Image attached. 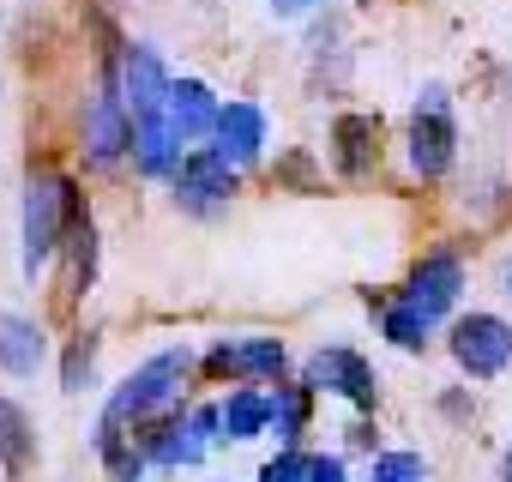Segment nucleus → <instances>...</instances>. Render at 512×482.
Segmentation results:
<instances>
[{"label": "nucleus", "mask_w": 512, "mask_h": 482, "mask_svg": "<svg viewBox=\"0 0 512 482\" xmlns=\"http://www.w3.org/2000/svg\"><path fill=\"white\" fill-rule=\"evenodd\" d=\"M79 217H85V199H79L73 175H61V169H31L25 175V199H19V272L31 284L55 266V254L67 248V235H73Z\"/></svg>", "instance_id": "1"}, {"label": "nucleus", "mask_w": 512, "mask_h": 482, "mask_svg": "<svg viewBox=\"0 0 512 482\" xmlns=\"http://www.w3.org/2000/svg\"><path fill=\"white\" fill-rule=\"evenodd\" d=\"M434 332H440V326H434L428 314H416L404 296L380 302V338H386L392 350H410V356H416V350H428V344H434Z\"/></svg>", "instance_id": "20"}, {"label": "nucleus", "mask_w": 512, "mask_h": 482, "mask_svg": "<svg viewBox=\"0 0 512 482\" xmlns=\"http://www.w3.org/2000/svg\"><path fill=\"white\" fill-rule=\"evenodd\" d=\"M217 416H223V446L266 440L272 434V386H229L217 398Z\"/></svg>", "instance_id": "16"}, {"label": "nucleus", "mask_w": 512, "mask_h": 482, "mask_svg": "<svg viewBox=\"0 0 512 482\" xmlns=\"http://www.w3.org/2000/svg\"><path fill=\"white\" fill-rule=\"evenodd\" d=\"M169 193H175V211H187V217H217V211H229V199L241 193V169H235L223 151L193 145V151L181 157V169L169 175Z\"/></svg>", "instance_id": "7"}, {"label": "nucleus", "mask_w": 512, "mask_h": 482, "mask_svg": "<svg viewBox=\"0 0 512 482\" xmlns=\"http://www.w3.org/2000/svg\"><path fill=\"white\" fill-rule=\"evenodd\" d=\"M91 446H97V458H103V476H109V482H145L151 458H145L139 434H115V428H97V434H91Z\"/></svg>", "instance_id": "21"}, {"label": "nucleus", "mask_w": 512, "mask_h": 482, "mask_svg": "<svg viewBox=\"0 0 512 482\" xmlns=\"http://www.w3.org/2000/svg\"><path fill=\"white\" fill-rule=\"evenodd\" d=\"M344 446H350V452H368V458H374V452H380V428H374V422L362 416V422H350V428H344Z\"/></svg>", "instance_id": "27"}, {"label": "nucleus", "mask_w": 512, "mask_h": 482, "mask_svg": "<svg viewBox=\"0 0 512 482\" xmlns=\"http://www.w3.org/2000/svg\"><path fill=\"white\" fill-rule=\"evenodd\" d=\"M49 362V326L37 314L0 308V374L7 380H31Z\"/></svg>", "instance_id": "15"}, {"label": "nucleus", "mask_w": 512, "mask_h": 482, "mask_svg": "<svg viewBox=\"0 0 512 482\" xmlns=\"http://www.w3.org/2000/svg\"><path fill=\"white\" fill-rule=\"evenodd\" d=\"M500 296H506V302H512V260H506V266H500Z\"/></svg>", "instance_id": "31"}, {"label": "nucleus", "mask_w": 512, "mask_h": 482, "mask_svg": "<svg viewBox=\"0 0 512 482\" xmlns=\"http://www.w3.org/2000/svg\"><path fill=\"white\" fill-rule=\"evenodd\" d=\"M404 163L416 181H446L458 163V115L446 85H422L404 121Z\"/></svg>", "instance_id": "3"}, {"label": "nucleus", "mask_w": 512, "mask_h": 482, "mask_svg": "<svg viewBox=\"0 0 512 482\" xmlns=\"http://www.w3.org/2000/svg\"><path fill=\"white\" fill-rule=\"evenodd\" d=\"M181 157H187V145L175 139V127H169V115H139L133 121V169L145 175V181H169L175 169H181Z\"/></svg>", "instance_id": "17"}, {"label": "nucleus", "mask_w": 512, "mask_h": 482, "mask_svg": "<svg viewBox=\"0 0 512 482\" xmlns=\"http://www.w3.org/2000/svg\"><path fill=\"white\" fill-rule=\"evenodd\" d=\"M133 434H139V446H145L151 470H193V464H205V452H211V440H205V434H193L187 404H181V410H169V416H151V422H145V428H133Z\"/></svg>", "instance_id": "12"}, {"label": "nucleus", "mask_w": 512, "mask_h": 482, "mask_svg": "<svg viewBox=\"0 0 512 482\" xmlns=\"http://www.w3.org/2000/svg\"><path fill=\"white\" fill-rule=\"evenodd\" d=\"M464 290H470V272H464V260H458L452 248H428V254L410 266V278H404V290H398V296H404L416 314H428V320L446 332V320L458 314Z\"/></svg>", "instance_id": "9"}, {"label": "nucleus", "mask_w": 512, "mask_h": 482, "mask_svg": "<svg viewBox=\"0 0 512 482\" xmlns=\"http://www.w3.org/2000/svg\"><path fill=\"white\" fill-rule=\"evenodd\" d=\"M308 482H350V458L344 452H308Z\"/></svg>", "instance_id": "26"}, {"label": "nucleus", "mask_w": 512, "mask_h": 482, "mask_svg": "<svg viewBox=\"0 0 512 482\" xmlns=\"http://www.w3.org/2000/svg\"><path fill=\"white\" fill-rule=\"evenodd\" d=\"M37 464V422L19 398H0V470L25 476Z\"/></svg>", "instance_id": "19"}, {"label": "nucleus", "mask_w": 512, "mask_h": 482, "mask_svg": "<svg viewBox=\"0 0 512 482\" xmlns=\"http://www.w3.org/2000/svg\"><path fill=\"white\" fill-rule=\"evenodd\" d=\"M380 115H362V109H350V115H338L332 121V169L344 175V181H362V175H374L380 169Z\"/></svg>", "instance_id": "14"}, {"label": "nucleus", "mask_w": 512, "mask_h": 482, "mask_svg": "<svg viewBox=\"0 0 512 482\" xmlns=\"http://www.w3.org/2000/svg\"><path fill=\"white\" fill-rule=\"evenodd\" d=\"M302 380H308L314 392H326V398L356 404V410H374V404H380V374H374V362H368L356 344H320V350H308Z\"/></svg>", "instance_id": "8"}, {"label": "nucleus", "mask_w": 512, "mask_h": 482, "mask_svg": "<svg viewBox=\"0 0 512 482\" xmlns=\"http://www.w3.org/2000/svg\"><path fill=\"white\" fill-rule=\"evenodd\" d=\"M368 482H428V458L410 452V446H380Z\"/></svg>", "instance_id": "23"}, {"label": "nucleus", "mask_w": 512, "mask_h": 482, "mask_svg": "<svg viewBox=\"0 0 512 482\" xmlns=\"http://www.w3.org/2000/svg\"><path fill=\"white\" fill-rule=\"evenodd\" d=\"M169 127H175V139L193 151V145H211V133H217V115H223V97L205 85V79H175L169 85Z\"/></svg>", "instance_id": "13"}, {"label": "nucleus", "mask_w": 512, "mask_h": 482, "mask_svg": "<svg viewBox=\"0 0 512 482\" xmlns=\"http://www.w3.org/2000/svg\"><path fill=\"white\" fill-rule=\"evenodd\" d=\"M320 7H326V0H272V19H308Z\"/></svg>", "instance_id": "29"}, {"label": "nucleus", "mask_w": 512, "mask_h": 482, "mask_svg": "<svg viewBox=\"0 0 512 482\" xmlns=\"http://www.w3.org/2000/svg\"><path fill=\"white\" fill-rule=\"evenodd\" d=\"M260 482H308V446H278V458L260 464Z\"/></svg>", "instance_id": "25"}, {"label": "nucleus", "mask_w": 512, "mask_h": 482, "mask_svg": "<svg viewBox=\"0 0 512 482\" xmlns=\"http://www.w3.org/2000/svg\"><path fill=\"white\" fill-rule=\"evenodd\" d=\"M91 386H97V344L73 338L61 356V392H91Z\"/></svg>", "instance_id": "24"}, {"label": "nucleus", "mask_w": 512, "mask_h": 482, "mask_svg": "<svg viewBox=\"0 0 512 482\" xmlns=\"http://www.w3.org/2000/svg\"><path fill=\"white\" fill-rule=\"evenodd\" d=\"M199 368L217 386H278L290 380V344L272 332H235V338H217L199 356Z\"/></svg>", "instance_id": "5"}, {"label": "nucleus", "mask_w": 512, "mask_h": 482, "mask_svg": "<svg viewBox=\"0 0 512 482\" xmlns=\"http://www.w3.org/2000/svg\"><path fill=\"white\" fill-rule=\"evenodd\" d=\"M61 254H67V296H91V284H97V223H91V211L73 223Z\"/></svg>", "instance_id": "22"}, {"label": "nucleus", "mask_w": 512, "mask_h": 482, "mask_svg": "<svg viewBox=\"0 0 512 482\" xmlns=\"http://www.w3.org/2000/svg\"><path fill=\"white\" fill-rule=\"evenodd\" d=\"M79 151H85V169H115L133 157V109H127L115 73H103V91L79 115Z\"/></svg>", "instance_id": "6"}, {"label": "nucleus", "mask_w": 512, "mask_h": 482, "mask_svg": "<svg viewBox=\"0 0 512 482\" xmlns=\"http://www.w3.org/2000/svg\"><path fill=\"white\" fill-rule=\"evenodd\" d=\"M470 398H464V386H452V392H440V416H452V422H470Z\"/></svg>", "instance_id": "28"}, {"label": "nucleus", "mask_w": 512, "mask_h": 482, "mask_svg": "<svg viewBox=\"0 0 512 482\" xmlns=\"http://www.w3.org/2000/svg\"><path fill=\"white\" fill-rule=\"evenodd\" d=\"M103 73H115V85H121L127 109H133V121L169 109V85H175V73L163 67V55H157L151 43H115L109 61H103Z\"/></svg>", "instance_id": "10"}, {"label": "nucleus", "mask_w": 512, "mask_h": 482, "mask_svg": "<svg viewBox=\"0 0 512 482\" xmlns=\"http://www.w3.org/2000/svg\"><path fill=\"white\" fill-rule=\"evenodd\" d=\"M266 145H272V115L247 97H229L211 133V151H223L235 169H253V163H266Z\"/></svg>", "instance_id": "11"}, {"label": "nucleus", "mask_w": 512, "mask_h": 482, "mask_svg": "<svg viewBox=\"0 0 512 482\" xmlns=\"http://www.w3.org/2000/svg\"><path fill=\"white\" fill-rule=\"evenodd\" d=\"M314 386L308 380H278L272 386V440L278 446H308V422H314Z\"/></svg>", "instance_id": "18"}, {"label": "nucleus", "mask_w": 512, "mask_h": 482, "mask_svg": "<svg viewBox=\"0 0 512 482\" xmlns=\"http://www.w3.org/2000/svg\"><path fill=\"white\" fill-rule=\"evenodd\" d=\"M193 368H199V356L187 350V344H163V350H151L115 392H109V404H103V416H97V428H115V434H133V428H145L151 416H169V410H181L187 404V380H193Z\"/></svg>", "instance_id": "2"}, {"label": "nucleus", "mask_w": 512, "mask_h": 482, "mask_svg": "<svg viewBox=\"0 0 512 482\" xmlns=\"http://www.w3.org/2000/svg\"><path fill=\"white\" fill-rule=\"evenodd\" d=\"M494 482H512V440H506V452H500V464H494Z\"/></svg>", "instance_id": "30"}, {"label": "nucleus", "mask_w": 512, "mask_h": 482, "mask_svg": "<svg viewBox=\"0 0 512 482\" xmlns=\"http://www.w3.org/2000/svg\"><path fill=\"white\" fill-rule=\"evenodd\" d=\"M446 356L464 380H500L512 368V320L494 314V308H470V314H452L446 320Z\"/></svg>", "instance_id": "4"}]
</instances>
